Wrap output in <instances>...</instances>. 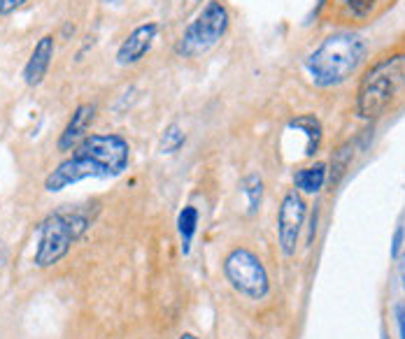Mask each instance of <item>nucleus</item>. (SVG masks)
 Masks as SVG:
<instances>
[{
  "label": "nucleus",
  "mask_w": 405,
  "mask_h": 339,
  "mask_svg": "<svg viewBox=\"0 0 405 339\" xmlns=\"http://www.w3.org/2000/svg\"><path fill=\"white\" fill-rule=\"evenodd\" d=\"M131 165V144L117 133H89L45 177V191L61 193L84 179H114Z\"/></svg>",
  "instance_id": "obj_1"
},
{
  "label": "nucleus",
  "mask_w": 405,
  "mask_h": 339,
  "mask_svg": "<svg viewBox=\"0 0 405 339\" xmlns=\"http://www.w3.org/2000/svg\"><path fill=\"white\" fill-rule=\"evenodd\" d=\"M368 56V45L359 33L340 31L329 35L320 47L306 59V70L315 86L331 89L345 84L352 75H357L361 63Z\"/></svg>",
  "instance_id": "obj_2"
},
{
  "label": "nucleus",
  "mask_w": 405,
  "mask_h": 339,
  "mask_svg": "<svg viewBox=\"0 0 405 339\" xmlns=\"http://www.w3.org/2000/svg\"><path fill=\"white\" fill-rule=\"evenodd\" d=\"M91 205H75L56 209L38 226V247L33 254V265L40 270L54 268L70 254L93 223Z\"/></svg>",
  "instance_id": "obj_3"
},
{
  "label": "nucleus",
  "mask_w": 405,
  "mask_h": 339,
  "mask_svg": "<svg viewBox=\"0 0 405 339\" xmlns=\"http://www.w3.org/2000/svg\"><path fill=\"white\" fill-rule=\"evenodd\" d=\"M403 91H405V52L382 56L361 77L357 91V114L366 121L380 119Z\"/></svg>",
  "instance_id": "obj_4"
},
{
  "label": "nucleus",
  "mask_w": 405,
  "mask_h": 339,
  "mask_svg": "<svg viewBox=\"0 0 405 339\" xmlns=\"http://www.w3.org/2000/svg\"><path fill=\"white\" fill-rule=\"evenodd\" d=\"M231 26V14L221 0H207L202 10L189 21L182 38L177 42V54L184 59H196L200 54H207L224 40Z\"/></svg>",
  "instance_id": "obj_5"
},
{
  "label": "nucleus",
  "mask_w": 405,
  "mask_h": 339,
  "mask_svg": "<svg viewBox=\"0 0 405 339\" xmlns=\"http://www.w3.org/2000/svg\"><path fill=\"white\" fill-rule=\"evenodd\" d=\"M224 277L235 293L249 300H263L270 293V279L254 251L238 247L224 258Z\"/></svg>",
  "instance_id": "obj_6"
},
{
  "label": "nucleus",
  "mask_w": 405,
  "mask_h": 339,
  "mask_svg": "<svg viewBox=\"0 0 405 339\" xmlns=\"http://www.w3.org/2000/svg\"><path fill=\"white\" fill-rule=\"evenodd\" d=\"M308 205L298 191H289L277 209V242L287 258L296 254L303 226H306Z\"/></svg>",
  "instance_id": "obj_7"
},
{
  "label": "nucleus",
  "mask_w": 405,
  "mask_h": 339,
  "mask_svg": "<svg viewBox=\"0 0 405 339\" xmlns=\"http://www.w3.org/2000/svg\"><path fill=\"white\" fill-rule=\"evenodd\" d=\"M331 19L336 24H364L378 19L394 5V0H331Z\"/></svg>",
  "instance_id": "obj_8"
},
{
  "label": "nucleus",
  "mask_w": 405,
  "mask_h": 339,
  "mask_svg": "<svg viewBox=\"0 0 405 339\" xmlns=\"http://www.w3.org/2000/svg\"><path fill=\"white\" fill-rule=\"evenodd\" d=\"M156 35H158V24H154V21L140 24L126 35V40L119 45L117 56H114V59H117V63L121 68L135 66V63H140L144 56L149 54V49H151V45H154Z\"/></svg>",
  "instance_id": "obj_9"
},
{
  "label": "nucleus",
  "mask_w": 405,
  "mask_h": 339,
  "mask_svg": "<svg viewBox=\"0 0 405 339\" xmlns=\"http://www.w3.org/2000/svg\"><path fill=\"white\" fill-rule=\"evenodd\" d=\"M56 52V38L52 33L42 35V38L35 42L31 56H28L26 66H24V82L28 86H40L45 82L49 68H52V59Z\"/></svg>",
  "instance_id": "obj_10"
},
{
  "label": "nucleus",
  "mask_w": 405,
  "mask_h": 339,
  "mask_svg": "<svg viewBox=\"0 0 405 339\" xmlns=\"http://www.w3.org/2000/svg\"><path fill=\"white\" fill-rule=\"evenodd\" d=\"M93 119H96V105L93 103H82L75 107V112L70 114L66 128H63V133L59 137V151H72L77 147L79 142L84 140L86 135H89V128L93 124Z\"/></svg>",
  "instance_id": "obj_11"
},
{
  "label": "nucleus",
  "mask_w": 405,
  "mask_h": 339,
  "mask_svg": "<svg viewBox=\"0 0 405 339\" xmlns=\"http://www.w3.org/2000/svg\"><path fill=\"white\" fill-rule=\"evenodd\" d=\"M289 128L294 131H301L306 135V156L313 158L317 151H320V144H322V135H324V128H322V121L315 117V114H301L289 121Z\"/></svg>",
  "instance_id": "obj_12"
},
{
  "label": "nucleus",
  "mask_w": 405,
  "mask_h": 339,
  "mask_svg": "<svg viewBox=\"0 0 405 339\" xmlns=\"http://www.w3.org/2000/svg\"><path fill=\"white\" fill-rule=\"evenodd\" d=\"M327 165L324 163H315L310 165V168H303L294 175V186L296 191H303L308 193V196H313V193H320L322 186L327 184Z\"/></svg>",
  "instance_id": "obj_13"
},
{
  "label": "nucleus",
  "mask_w": 405,
  "mask_h": 339,
  "mask_svg": "<svg viewBox=\"0 0 405 339\" xmlns=\"http://www.w3.org/2000/svg\"><path fill=\"white\" fill-rule=\"evenodd\" d=\"M196 230H198V209L193 205H186L177 216V235H179V244H182L184 256L191 254V244H193V237H196Z\"/></svg>",
  "instance_id": "obj_14"
},
{
  "label": "nucleus",
  "mask_w": 405,
  "mask_h": 339,
  "mask_svg": "<svg viewBox=\"0 0 405 339\" xmlns=\"http://www.w3.org/2000/svg\"><path fill=\"white\" fill-rule=\"evenodd\" d=\"M242 196L247 198V214L254 216L263 203V179L259 175H247L240 184Z\"/></svg>",
  "instance_id": "obj_15"
},
{
  "label": "nucleus",
  "mask_w": 405,
  "mask_h": 339,
  "mask_svg": "<svg viewBox=\"0 0 405 339\" xmlns=\"http://www.w3.org/2000/svg\"><path fill=\"white\" fill-rule=\"evenodd\" d=\"M184 142H186L184 128L179 124H170L163 128L161 140H158V151H161L163 156H172L184 147Z\"/></svg>",
  "instance_id": "obj_16"
},
{
  "label": "nucleus",
  "mask_w": 405,
  "mask_h": 339,
  "mask_svg": "<svg viewBox=\"0 0 405 339\" xmlns=\"http://www.w3.org/2000/svg\"><path fill=\"white\" fill-rule=\"evenodd\" d=\"M350 158H352L350 147H345V149L338 151V156H336V161H334V170H331V186L338 184L340 175H343V172L347 170V165H350Z\"/></svg>",
  "instance_id": "obj_17"
},
{
  "label": "nucleus",
  "mask_w": 405,
  "mask_h": 339,
  "mask_svg": "<svg viewBox=\"0 0 405 339\" xmlns=\"http://www.w3.org/2000/svg\"><path fill=\"white\" fill-rule=\"evenodd\" d=\"M403 240H405V230H403V226H399V228H396V233H394V240H392V251H389V254H392V258H394V261H396V258L401 256Z\"/></svg>",
  "instance_id": "obj_18"
},
{
  "label": "nucleus",
  "mask_w": 405,
  "mask_h": 339,
  "mask_svg": "<svg viewBox=\"0 0 405 339\" xmlns=\"http://www.w3.org/2000/svg\"><path fill=\"white\" fill-rule=\"evenodd\" d=\"M394 316H396V326H399V335L401 339H405V302H396Z\"/></svg>",
  "instance_id": "obj_19"
},
{
  "label": "nucleus",
  "mask_w": 405,
  "mask_h": 339,
  "mask_svg": "<svg viewBox=\"0 0 405 339\" xmlns=\"http://www.w3.org/2000/svg\"><path fill=\"white\" fill-rule=\"evenodd\" d=\"M26 0H0V17H5V14H12L17 12L21 5H24Z\"/></svg>",
  "instance_id": "obj_20"
},
{
  "label": "nucleus",
  "mask_w": 405,
  "mask_h": 339,
  "mask_svg": "<svg viewBox=\"0 0 405 339\" xmlns=\"http://www.w3.org/2000/svg\"><path fill=\"white\" fill-rule=\"evenodd\" d=\"M317 223H320V207H315L313 216H310V230H308V247L315 242V235H317Z\"/></svg>",
  "instance_id": "obj_21"
},
{
  "label": "nucleus",
  "mask_w": 405,
  "mask_h": 339,
  "mask_svg": "<svg viewBox=\"0 0 405 339\" xmlns=\"http://www.w3.org/2000/svg\"><path fill=\"white\" fill-rule=\"evenodd\" d=\"M396 261H399V277H401V284H403V291H405V254H401Z\"/></svg>",
  "instance_id": "obj_22"
},
{
  "label": "nucleus",
  "mask_w": 405,
  "mask_h": 339,
  "mask_svg": "<svg viewBox=\"0 0 405 339\" xmlns=\"http://www.w3.org/2000/svg\"><path fill=\"white\" fill-rule=\"evenodd\" d=\"M177 339H198V337H196V335H191V333H182Z\"/></svg>",
  "instance_id": "obj_23"
},
{
  "label": "nucleus",
  "mask_w": 405,
  "mask_h": 339,
  "mask_svg": "<svg viewBox=\"0 0 405 339\" xmlns=\"http://www.w3.org/2000/svg\"><path fill=\"white\" fill-rule=\"evenodd\" d=\"M382 339H389V335H387V333H382Z\"/></svg>",
  "instance_id": "obj_24"
}]
</instances>
